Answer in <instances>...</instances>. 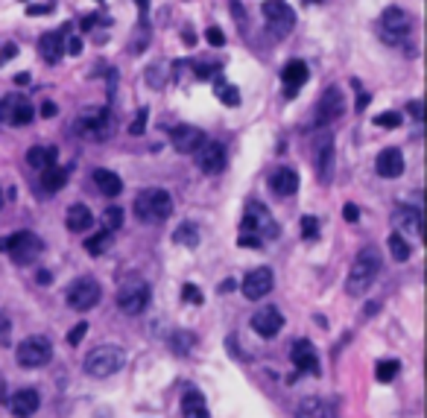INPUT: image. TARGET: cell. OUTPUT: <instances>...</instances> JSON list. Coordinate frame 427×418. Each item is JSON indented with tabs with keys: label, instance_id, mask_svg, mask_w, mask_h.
Instances as JSON below:
<instances>
[{
	"label": "cell",
	"instance_id": "obj_1",
	"mask_svg": "<svg viewBox=\"0 0 427 418\" xmlns=\"http://www.w3.org/2000/svg\"><path fill=\"white\" fill-rule=\"evenodd\" d=\"M276 237H278V223L272 219V214L264 205L249 202L246 214H243V223H240L237 243L249 246V249H258V246H264V240H276Z\"/></svg>",
	"mask_w": 427,
	"mask_h": 418
},
{
	"label": "cell",
	"instance_id": "obj_48",
	"mask_svg": "<svg viewBox=\"0 0 427 418\" xmlns=\"http://www.w3.org/2000/svg\"><path fill=\"white\" fill-rule=\"evenodd\" d=\"M64 53H71V56H80V53H82V38H80V36L64 38Z\"/></svg>",
	"mask_w": 427,
	"mask_h": 418
},
{
	"label": "cell",
	"instance_id": "obj_58",
	"mask_svg": "<svg viewBox=\"0 0 427 418\" xmlns=\"http://www.w3.org/2000/svg\"><path fill=\"white\" fill-rule=\"evenodd\" d=\"M15 82H18V85H27V82H29V73H18Z\"/></svg>",
	"mask_w": 427,
	"mask_h": 418
},
{
	"label": "cell",
	"instance_id": "obj_12",
	"mask_svg": "<svg viewBox=\"0 0 427 418\" xmlns=\"http://www.w3.org/2000/svg\"><path fill=\"white\" fill-rule=\"evenodd\" d=\"M345 112V97L343 91H339L337 85L331 88H325L322 97H319V103H316L313 108V126H328V123H334V120Z\"/></svg>",
	"mask_w": 427,
	"mask_h": 418
},
{
	"label": "cell",
	"instance_id": "obj_5",
	"mask_svg": "<svg viewBox=\"0 0 427 418\" xmlns=\"http://www.w3.org/2000/svg\"><path fill=\"white\" fill-rule=\"evenodd\" d=\"M149 295H152L149 284L144 278H138V275H129V278L120 284V290H117V307L126 316H138V313L147 310Z\"/></svg>",
	"mask_w": 427,
	"mask_h": 418
},
{
	"label": "cell",
	"instance_id": "obj_18",
	"mask_svg": "<svg viewBox=\"0 0 427 418\" xmlns=\"http://www.w3.org/2000/svg\"><path fill=\"white\" fill-rule=\"evenodd\" d=\"M252 328H255V334H258V336L272 339V336H278V334H281L284 316H281L272 304H264L260 310H255V316H252Z\"/></svg>",
	"mask_w": 427,
	"mask_h": 418
},
{
	"label": "cell",
	"instance_id": "obj_29",
	"mask_svg": "<svg viewBox=\"0 0 427 418\" xmlns=\"http://www.w3.org/2000/svg\"><path fill=\"white\" fill-rule=\"evenodd\" d=\"M182 415L184 418H208V404L196 389L182 395Z\"/></svg>",
	"mask_w": 427,
	"mask_h": 418
},
{
	"label": "cell",
	"instance_id": "obj_8",
	"mask_svg": "<svg viewBox=\"0 0 427 418\" xmlns=\"http://www.w3.org/2000/svg\"><path fill=\"white\" fill-rule=\"evenodd\" d=\"M264 18H267V29L276 38H287L293 27H295V12L287 0H264Z\"/></svg>",
	"mask_w": 427,
	"mask_h": 418
},
{
	"label": "cell",
	"instance_id": "obj_33",
	"mask_svg": "<svg viewBox=\"0 0 427 418\" xmlns=\"http://www.w3.org/2000/svg\"><path fill=\"white\" fill-rule=\"evenodd\" d=\"M112 243H114V234H112V231H100V234H94V237L85 240V251H88V255H94V258H100V255H106V251L112 249Z\"/></svg>",
	"mask_w": 427,
	"mask_h": 418
},
{
	"label": "cell",
	"instance_id": "obj_23",
	"mask_svg": "<svg viewBox=\"0 0 427 418\" xmlns=\"http://www.w3.org/2000/svg\"><path fill=\"white\" fill-rule=\"evenodd\" d=\"M269 190L278 196V199H287L299 190V173L290 170V167H278L276 173L269 175Z\"/></svg>",
	"mask_w": 427,
	"mask_h": 418
},
{
	"label": "cell",
	"instance_id": "obj_24",
	"mask_svg": "<svg viewBox=\"0 0 427 418\" xmlns=\"http://www.w3.org/2000/svg\"><path fill=\"white\" fill-rule=\"evenodd\" d=\"M375 170H378V175H383V179H398L404 173V152L395 147L383 149L375 161Z\"/></svg>",
	"mask_w": 427,
	"mask_h": 418
},
{
	"label": "cell",
	"instance_id": "obj_15",
	"mask_svg": "<svg viewBox=\"0 0 427 418\" xmlns=\"http://www.w3.org/2000/svg\"><path fill=\"white\" fill-rule=\"evenodd\" d=\"M205 132L199 126H191V123H182L170 132V144L176 152H182V156H193L196 149H199L205 144Z\"/></svg>",
	"mask_w": 427,
	"mask_h": 418
},
{
	"label": "cell",
	"instance_id": "obj_41",
	"mask_svg": "<svg viewBox=\"0 0 427 418\" xmlns=\"http://www.w3.org/2000/svg\"><path fill=\"white\" fill-rule=\"evenodd\" d=\"M302 237L304 240L319 237V219H316V217H302Z\"/></svg>",
	"mask_w": 427,
	"mask_h": 418
},
{
	"label": "cell",
	"instance_id": "obj_38",
	"mask_svg": "<svg viewBox=\"0 0 427 418\" xmlns=\"http://www.w3.org/2000/svg\"><path fill=\"white\" fill-rule=\"evenodd\" d=\"M398 371H401V362L398 360H380L378 366H375V378H378V383H392Z\"/></svg>",
	"mask_w": 427,
	"mask_h": 418
},
{
	"label": "cell",
	"instance_id": "obj_55",
	"mask_svg": "<svg viewBox=\"0 0 427 418\" xmlns=\"http://www.w3.org/2000/svg\"><path fill=\"white\" fill-rule=\"evenodd\" d=\"M182 38H184V41H188V44H196V32H191V29H184V32H182Z\"/></svg>",
	"mask_w": 427,
	"mask_h": 418
},
{
	"label": "cell",
	"instance_id": "obj_11",
	"mask_svg": "<svg viewBox=\"0 0 427 418\" xmlns=\"http://www.w3.org/2000/svg\"><path fill=\"white\" fill-rule=\"evenodd\" d=\"M50 357H53V343L47 336H27L24 343L15 348V360H18V366H24V369L45 366V362H50Z\"/></svg>",
	"mask_w": 427,
	"mask_h": 418
},
{
	"label": "cell",
	"instance_id": "obj_7",
	"mask_svg": "<svg viewBox=\"0 0 427 418\" xmlns=\"http://www.w3.org/2000/svg\"><path fill=\"white\" fill-rule=\"evenodd\" d=\"M410 15L404 12V9L398 6H389V9H383L380 12V24H378V32H380V41L383 44H401L404 38L410 36Z\"/></svg>",
	"mask_w": 427,
	"mask_h": 418
},
{
	"label": "cell",
	"instance_id": "obj_30",
	"mask_svg": "<svg viewBox=\"0 0 427 418\" xmlns=\"http://www.w3.org/2000/svg\"><path fill=\"white\" fill-rule=\"evenodd\" d=\"M41 184H45V190H47V193H59V190L64 188V184H68V167H56V164L45 167Z\"/></svg>",
	"mask_w": 427,
	"mask_h": 418
},
{
	"label": "cell",
	"instance_id": "obj_47",
	"mask_svg": "<svg viewBox=\"0 0 427 418\" xmlns=\"http://www.w3.org/2000/svg\"><path fill=\"white\" fill-rule=\"evenodd\" d=\"M9 336H12V322H9L6 313H0V345H6Z\"/></svg>",
	"mask_w": 427,
	"mask_h": 418
},
{
	"label": "cell",
	"instance_id": "obj_21",
	"mask_svg": "<svg viewBox=\"0 0 427 418\" xmlns=\"http://www.w3.org/2000/svg\"><path fill=\"white\" fill-rule=\"evenodd\" d=\"M308 76H310V71H308V64H304L302 59H290L287 64H284V71H281V79H284V97L287 100H293L295 94H299V88L308 82Z\"/></svg>",
	"mask_w": 427,
	"mask_h": 418
},
{
	"label": "cell",
	"instance_id": "obj_45",
	"mask_svg": "<svg viewBox=\"0 0 427 418\" xmlns=\"http://www.w3.org/2000/svg\"><path fill=\"white\" fill-rule=\"evenodd\" d=\"M85 334H88V325H85V322H80V325H76L73 331L68 334V345H73V348H76V345H80L82 339H85Z\"/></svg>",
	"mask_w": 427,
	"mask_h": 418
},
{
	"label": "cell",
	"instance_id": "obj_9",
	"mask_svg": "<svg viewBox=\"0 0 427 418\" xmlns=\"http://www.w3.org/2000/svg\"><path fill=\"white\" fill-rule=\"evenodd\" d=\"M103 299V287L97 284L91 275H82V278H76L71 287H68V307H73V310H94L97 304H100Z\"/></svg>",
	"mask_w": 427,
	"mask_h": 418
},
{
	"label": "cell",
	"instance_id": "obj_37",
	"mask_svg": "<svg viewBox=\"0 0 427 418\" xmlns=\"http://www.w3.org/2000/svg\"><path fill=\"white\" fill-rule=\"evenodd\" d=\"M173 240H176V243H182V246H188V249H196V246H199V234H196V225H193V223H182V225L176 228V234H173Z\"/></svg>",
	"mask_w": 427,
	"mask_h": 418
},
{
	"label": "cell",
	"instance_id": "obj_13",
	"mask_svg": "<svg viewBox=\"0 0 427 418\" xmlns=\"http://www.w3.org/2000/svg\"><path fill=\"white\" fill-rule=\"evenodd\" d=\"M272 284H276L272 269L269 267H258V269H252L243 281H240V293H243L249 302H260L264 295L272 293Z\"/></svg>",
	"mask_w": 427,
	"mask_h": 418
},
{
	"label": "cell",
	"instance_id": "obj_61",
	"mask_svg": "<svg viewBox=\"0 0 427 418\" xmlns=\"http://www.w3.org/2000/svg\"><path fill=\"white\" fill-rule=\"evenodd\" d=\"M304 3H308V6H310V3H322V0H304Z\"/></svg>",
	"mask_w": 427,
	"mask_h": 418
},
{
	"label": "cell",
	"instance_id": "obj_35",
	"mask_svg": "<svg viewBox=\"0 0 427 418\" xmlns=\"http://www.w3.org/2000/svg\"><path fill=\"white\" fill-rule=\"evenodd\" d=\"M167 82H170V64L167 62H156L152 68H147V85L149 88L158 91V88H164Z\"/></svg>",
	"mask_w": 427,
	"mask_h": 418
},
{
	"label": "cell",
	"instance_id": "obj_43",
	"mask_svg": "<svg viewBox=\"0 0 427 418\" xmlns=\"http://www.w3.org/2000/svg\"><path fill=\"white\" fill-rule=\"evenodd\" d=\"M182 302L184 304H202V290L193 287V284H184V287H182Z\"/></svg>",
	"mask_w": 427,
	"mask_h": 418
},
{
	"label": "cell",
	"instance_id": "obj_34",
	"mask_svg": "<svg viewBox=\"0 0 427 418\" xmlns=\"http://www.w3.org/2000/svg\"><path fill=\"white\" fill-rule=\"evenodd\" d=\"M167 343H170V348H173V354L188 357V354H191V348L196 345V336H193L191 331H173Z\"/></svg>",
	"mask_w": 427,
	"mask_h": 418
},
{
	"label": "cell",
	"instance_id": "obj_16",
	"mask_svg": "<svg viewBox=\"0 0 427 418\" xmlns=\"http://www.w3.org/2000/svg\"><path fill=\"white\" fill-rule=\"evenodd\" d=\"M225 147L223 144H217V140H205V144L196 149V164H199V170L208 173V175H217V173H223L225 170Z\"/></svg>",
	"mask_w": 427,
	"mask_h": 418
},
{
	"label": "cell",
	"instance_id": "obj_2",
	"mask_svg": "<svg viewBox=\"0 0 427 418\" xmlns=\"http://www.w3.org/2000/svg\"><path fill=\"white\" fill-rule=\"evenodd\" d=\"M380 275V251L375 246H366L360 255L354 258L352 269H348V278H345V293L348 295H363L375 278Z\"/></svg>",
	"mask_w": 427,
	"mask_h": 418
},
{
	"label": "cell",
	"instance_id": "obj_50",
	"mask_svg": "<svg viewBox=\"0 0 427 418\" xmlns=\"http://www.w3.org/2000/svg\"><path fill=\"white\" fill-rule=\"evenodd\" d=\"M407 112H410L413 120H422V117H424V114H422V103H419V100H413V103L407 106Z\"/></svg>",
	"mask_w": 427,
	"mask_h": 418
},
{
	"label": "cell",
	"instance_id": "obj_4",
	"mask_svg": "<svg viewBox=\"0 0 427 418\" xmlns=\"http://www.w3.org/2000/svg\"><path fill=\"white\" fill-rule=\"evenodd\" d=\"M126 366V351L120 345H97L85 357V371L91 378H112Z\"/></svg>",
	"mask_w": 427,
	"mask_h": 418
},
{
	"label": "cell",
	"instance_id": "obj_17",
	"mask_svg": "<svg viewBox=\"0 0 427 418\" xmlns=\"http://www.w3.org/2000/svg\"><path fill=\"white\" fill-rule=\"evenodd\" d=\"M0 117L6 120V123H12V126H27L29 120H32V106L24 94H12V97H6L3 103H0Z\"/></svg>",
	"mask_w": 427,
	"mask_h": 418
},
{
	"label": "cell",
	"instance_id": "obj_10",
	"mask_svg": "<svg viewBox=\"0 0 427 418\" xmlns=\"http://www.w3.org/2000/svg\"><path fill=\"white\" fill-rule=\"evenodd\" d=\"M73 129L85 135L88 140H108L114 132V120H112V112L108 108H94V112L82 114L80 120L73 123Z\"/></svg>",
	"mask_w": 427,
	"mask_h": 418
},
{
	"label": "cell",
	"instance_id": "obj_20",
	"mask_svg": "<svg viewBox=\"0 0 427 418\" xmlns=\"http://www.w3.org/2000/svg\"><path fill=\"white\" fill-rule=\"evenodd\" d=\"M6 404H9V413L15 418H29V415L38 413L41 395H38V389H18L15 395H9Z\"/></svg>",
	"mask_w": 427,
	"mask_h": 418
},
{
	"label": "cell",
	"instance_id": "obj_3",
	"mask_svg": "<svg viewBox=\"0 0 427 418\" xmlns=\"http://www.w3.org/2000/svg\"><path fill=\"white\" fill-rule=\"evenodd\" d=\"M135 214H138V219H144V223H164V219L173 214L170 193L161 190V188L138 190V196H135Z\"/></svg>",
	"mask_w": 427,
	"mask_h": 418
},
{
	"label": "cell",
	"instance_id": "obj_6",
	"mask_svg": "<svg viewBox=\"0 0 427 418\" xmlns=\"http://www.w3.org/2000/svg\"><path fill=\"white\" fill-rule=\"evenodd\" d=\"M41 249H45V243H41L32 231H15V234H9V237H0V251L12 255L15 263L36 260L41 255Z\"/></svg>",
	"mask_w": 427,
	"mask_h": 418
},
{
	"label": "cell",
	"instance_id": "obj_46",
	"mask_svg": "<svg viewBox=\"0 0 427 418\" xmlns=\"http://www.w3.org/2000/svg\"><path fill=\"white\" fill-rule=\"evenodd\" d=\"M205 38H208V44H214V47H223V44H225V32L220 27H208Z\"/></svg>",
	"mask_w": 427,
	"mask_h": 418
},
{
	"label": "cell",
	"instance_id": "obj_31",
	"mask_svg": "<svg viewBox=\"0 0 427 418\" xmlns=\"http://www.w3.org/2000/svg\"><path fill=\"white\" fill-rule=\"evenodd\" d=\"M56 147H32L29 152H27V164L32 170H45V167H50V164H56Z\"/></svg>",
	"mask_w": 427,
	"mask_h": 418
},
{
	"label": "cell",
	"instance_id": "obj_25",
	"mask_svg": "<svg viewBox=\"0 0 427 418\" xmlns=\"http://www.w3.org/2000/svg\"><path fill=\"white\" fill-rule=\"evenodd\" d=\"M290 360H293V366L299 371H310V375L319 371V360H316V351H313V345L308 343V339H299V343L293 345Z\"/></svg>",
	"mask_w": 427,
	"mask_h": 418
},
{
	"label": "cell",
	"instance_id": "obj_42",
	"mask_svg": "<svg viewBox=\"0 0 427 418\" xmlns=\"http://www.w3.org/2000/svg\"><path fill=\"white\" fill-rule=\"evenodd\" d=\"M375 126H380V129H395V126H401V114H395V112H383V114L375 117Z\"/></svg>",
	"mask_w": 427,
	"mask_h": 418
},
{
	"label": "cell",
	"instance_id": "obj_28",
	"mask_svg": "<svg viewBox=\"0 0 427 418\" xmlns=\"http://www.w3.org/2000/svg\"><path fill=\"white\" fill-rule=\"evenodd\" d=\"M91 223H94V214H91V208L82 205V202H73L68 208V214H64L68 231H85V228H91Z\"/></svg>",
	"mask_w": 427,
	"mask_h": 418
},
{
	"label": "cell",
	"instance_id": "obj_53",
	"mask_svg": "<svg viewBox=\"0 0 427 418\" xmlns=\"http://www.w3.org/2000/svg\"><path fill=\"white\" fill-rule=\"evenodd\" d=\"M50 9H53V6H29L27 12H29V15H47Z\"/></svg>",
	"mask_w": 427,
	"mask_h": 418
},
{
	"label": "cell",
	"instance_id": "obj_19",
	"mask_svg": "<svg viewBox=\"0 0 427 418\" xmlns=\"http://www.w3.org/2000/svg\"><path fill=\"white\" fill-rule=\"evenodd\" d=\"M392 225H395V234H413V237H422V211L419 208H410V205H398L392 211Z\"/></svg>",
	"mask_w": 427,
	"mask_h": 418
},
{
	"label": "cell",
	"instance_id": "obj_32",
	"mask_svg": "<svg viewBox=\"0 0 427 418\" xmlns=\"http://www.w3.org/2000/svg\"><path fill=\"white\" fill-rule=\"evenodd\" d=\"M214 94H217V100H220L223 106H240V91H237V85L225 82L220 73H217V79H214Z\"/></svg>",
	"mask_w": 427,
	"mask_h": 418
},
{
	"label": "cell",
	"instance_id": "obj_56",
	"mask_svg": "<svg viewBox=\"0 0 427 418\" xmlns=\"http://www.w3.org/2000/svg\"><path fill=\"white\" fill-rule=\"evenodd\" d=\"M135 6L141 9V15H147V6H149V0H135Z\"/></svg>",
	"mask_w": 427,
	"mask_h": 418
},
{
	"label": "cell",
	"instance_id": "obj_22",
	"mask_svg": "<svg viewBox=\"0 0 427 418\" xmlns=\"http://www.w3.org/2000/svg\"><path fill=\"white\" fill-rule=\"evenodd\" d=\"M71 27H62V29H53V32H45V36L38 38V53L41 59L47 64H59V59L64 56V32Z\"/></svg>",
	"mask_w": 427,
	"mask_h": 418
},
{
	"label": "cell",
	"instance_id": "obj_62",
	"mask_svg": "<svg viewBox=\"0 0 427 418\" xmlns=\"http://www.w3.org/2000/svg\"><path fill=\"white\" fill-rule=\"evenodd\" d=\"M0 208H3V190H0Z\"/></svg>",
	"mask_w": 427,
	"mask_h": 418
},
{
	"label": "cell",
	"instance_id": "obj_51",
	"mask_svg": "<svg viewBox=\"0 0 427 418\" xmlns=\"http://www.w3.org/2000/svg\"><path fill=\"white\" fill-rule=\"evenodd\" d=\"M59 114V108H56V103H45V106H41V117H56Z\"/></svg>",
	"mask_w": 427,
	"mask_h": 418
},
{
	"label": "cell",
	"instance_id": "obj_14",
	"mask_svg": "<svg viewBox=\"0 0 427 418\" xmlns=\"http://www.w3.org/2000/svg\"><path fill=\"white\" fill-rule=\"evenodd\" d=\"M313 164H316V179L322 184H328L334 179V161H337V152H334V138L331 135H319L313 144Z\"/></svg>",
	"mask_w": 427,
	"mask_h": 418
},
{
	"label": "cell",
	"instance_id": "obj_52",
	"mask_svg": "<svg viewBox=\"0 0 427 418\" xmlns=\"http://www.w3.org/2000/svg\"><path fill=\"white\" fill-rule=\"evenodd\" d=\"M18 56V47L15 44H9V47H3V53H0V64H3L6 59H15Z\"/></svg>",
	"mask_w": 427,
	"mask_h": 418
},
{
	"label": "cell",
	"instance_id": "obj_60",
	"mask_svg": "<svg viewBox=\"0 0 427 418\" xmlns=\"http://www.w3.org/2000/svg\"><path fill=\"white\" fill-rule=\"evenodd\" d=\"M0 404H6V383L0 380Z\"/></svg>",
	"mask_w": 427,
	"mask_h": 418
},
{
	"label": "cell",
	"instance_id": "obj_36",
	"mask_svg": "<svg viewBox=\"0 0 427 418\" xmlns=\"http://www.w3.org/2000/svg\"><path fill=\"white\" fill-rule=\"evenodd\" d=\"M387 246H389V255L395 258V260H410V255H413V246L404 240V234H389V240H387Z\"/></svg>",
	"mask_w": 427,
	"mask_h": 418
},
{
	"label": "cell",
	"instance_id": "obj_40",
	"mask_svg": "<svg viewBox=\"0 0 427 418\" xmlns=\"http://www.w3.org/2000/svg\"><path fill=\"white\" fill-rule=\"evenodd\" d=\"M191 71H193L196 79H208V76H217V73H220V64H211V62H196Z\"/></svg>",
	"mask_w": 427,
	"mask_h": 418
},
{
	"label": "cell",
	"instance_id": "obj_39",
	"mask_svg": "<svg viewBox=\"0 0 427 418\" xmlns=\"http://www.w3.org/2000/svg\"><path fill=\"white\" fill-rule=\"evenodd\" d=\"M117 228H123V208L120 205H108L106 211H103V231H114Z\"/></svg>",
	"mask_w": 427,
	"mask_h": 418
},
{
	"label": "cell",
	"instance_id": "obj_57",
	"mask_svg": "<svg viewBox=\"0 0 427 418\" xmlns=\"http://www.w3.org/2000/svg\"><path fill=\"white\" fill-rule=\"evenodd\" d=\"M94 21H97V15H88V18L82 21V29H91V27H94Z\"/></svg>",
	"mask_w": 427,
	"mask_h": 418
},
{
	"label": "cell",
	"instance_id": "obj_49",
	"mask_svg": "<svg viewBox=\"0 0 427 418\" xmlns=\"http://www.w3.org/2000/svg\"><path fill=\"white\" fill-rule=\"evenodd\" d=\"M343 219H345V223H357V219H360V208L354 202L343 205Z\"/></svg>",
	"mask_w": 427,
	"mask_h": 418
},
{
	"label": "cell",
	"instance_id": "obj_27",
	"mask_svg": "<svg viewBox=\"0 0 427 418\" xmlns=\"http://www.w3.org/2000/svg\"><path fill=\"white\" fill-rule=\"evenodd\" d=\"M91 179L97 184V190H100L103 196H108V199H114V196H120V190H123V179H120L117 173L112 170H103V167H97L91 173Z\"/></svg>",
	"mask_w": 427,
	"mask_h": 418
},
{
	"label": "cell",
	"instance_id": "obj_44",
	"mask_svg": "<svg viewBox=\"0 0 427 418\" xmlns=\"http://www.w3.org/2000/svg\"><path fill=\"white\" fill-rule=\"evenodd\" d=\"M147 120H149V112L147 108H141V112L135 114V120H132V126H129V132H132V135H141V132L147 129Z\"/></svg>",
	"mask_w": 427,
	"mask_h": 418
},
{
	"label": "cell",
	"instance_id": "obj_59",
	"mask_svg": "<svg viewBox=\"0 0 427 418\" xmlns=\"http://www.w3.org/2000/svg\"><path fill=\"white\" fill-rule=\"evenodd\" d=\"M38 284H50V272L41 269V272H38Z\"/></svg>",
	"mask_w": 427,
	"mask_h": 418
},
{
	"label": "cell",
	"instance_id": "obj_54",
	"mask_svg": "<svg viewBox=\"0 0 427 418\" xmlns=\"http://www.w3.org/2000/svg\"><path fill=\"white\" fill-rule=\"evenodd\" d=\"M232 12H234V18H237V24L243 21V6L237 3V0H232Z\"/></svg>",
	"mask_w": 427,
	"mask_h": 418
},
{
	"label": "cell",
	"instance_id": "obj_26",
	"mask_svg": "<svg viewBox=\"0 0 427 418\" xmlns=\"http://www.w3.org/2000/svg\"><path fill=\"white\" fill-rule=\"evenodd\" d=\"M295 418H337V410L325 398L310 395V398L299 401V406H295Z\"/></svg>",
	"mask_w": 427,
	"mask_h": 418
}]
</instances>
